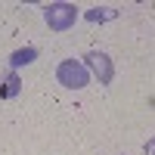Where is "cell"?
<instances>
[{"label":"cell","mask_w":155,"mask_h":155,"mask_svg":"<svg viewBox=\"0 0 155 155\" xmlns=\"http://www.w3.org/2000/svg\"><path fill=\"white\" fill-rule=\"evenodd\" d=\"M56 81L65 90H84L90 84V71L84 68V62H78V59H62L59 68H56Z\"/></svg>","instance_id":"1"},{"label":"cell","mask_w":155,"mask_h":155,"mask_svg":"<svg viewBox=\"0 0 155 155\" xmlns=\"http://www.w3.org/2000/svg\"><path fill=\"white\" fill-rule=\"evenodd\" d=\"M44 22L50 25V31H68L78 22V6L74 3H50L44 9Z\"/></svg>","instance_id":"2"},{"label":"cell","mask_w":155,"mask_h":155,"mask_svg":"<svg viewBox=\"0 0 155 155\" xmlns=\"http://www.w3.org/2000/svg\"><path fill=\"white\" fill-rule=\"evenodd\" d=\"M84 68L99 78V84H112V78H115V65H112V59L106 53H99V50H90V53L84 56Z\"/></svg>","instance_id":"3"},{"label":"cell","mask_w":155,"mask_h":155,"mask_svg":"<svg viewBox=\"0 0 155 155\" xmlns=\"http://www.w3.org/2000/svg\"><path fill=\"white\" fill-rule=\"evenodd\" d=\"M34 59H37V50H34V47H22V50H16V53L9 56V68L16 71V68H22V65H31Z\"/></svg>","instance_id":"4"},{"label":"cell","mask_w":155,"mask_h":155,"mask_svg":"<svg viewBox=\"0 0 155 155\" xmlns=\"http://www.w3.org/2000/svg\"><path fill=\"white\" fill-rule=\"evenodd\" d=\"M19 90H22V81H19V74H16V71H9V78H6V87H0V96L12 99V96H19Z\"/></svg>","instance_id":"5"},{"label":"cell","mask_w":155,"mask_h":155,"mask_svg":"<svg viewBox=\"0 0 155 155\" xmlns=\"http://www.w3.org/2000/svg\"><path fill=\"white\" fill-rule=\"evenodd\" d=\"M118 12L109 9V6H96V9H90L87 12V22H106V19H115Z\"/></svg>","instance_id":"6"},{"label":"cell","mask_w":155,"mask_h":155,"mask_svg":"<svg viewBox=\"0 0 155 155\" xmlns=\"http://www.w3.org/2000/svg\"><path fill=\"white\" fill-rule=\"evenodd\" d=\"M143 152H146V155H155V137H152V140H146V146H143Z\"/></svg>","instance_id":"7"}]
</instances>
